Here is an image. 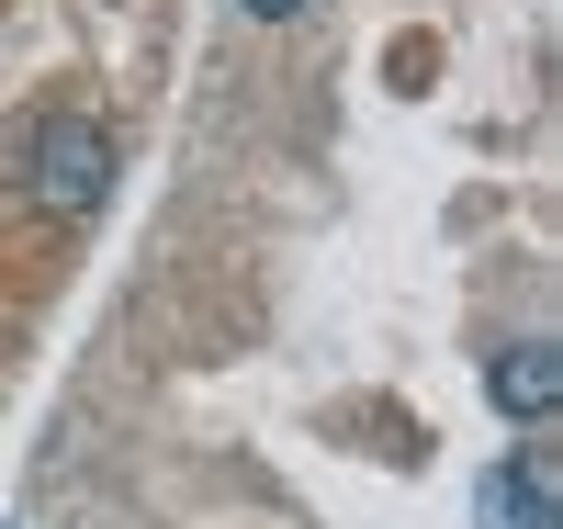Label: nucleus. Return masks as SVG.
Wrapping results in <instances>:
<instances>
[{"mask_svg":"<svg viewBox=\"0 0 563 529\" xmlns=\"http://www.w3.org/2000/svg\"><path fill=\"white\" fill-rule=\"evenodd\" d=\"M249 12H260V23H294V12H305V0H249Z\"/></svg>","mask_w":563,"mask_h":529,"instance_id":"nucleus-4","label":"nucleus"},{"mask_svg":"<svg viewBox=\"0 0 563 529\" xmlns=\"http://www.w3.org/2000/svg\"><path fill=\"white\" fill-rule=\"evenodd\" d=\"M474 518H485V529H552V473H541V451H507L485 485H474Z\"/></svg>","mask_w":563,"mask_h":529,"instance_id":"nucleus-3","label":"nucleus"},{"mask_svg":"<svg viewBox=\"0 0 563 529\" xmlns=\"http://www.w3.org/2000/svg\"><path fill=\"white\" fill-rule=\"evenodd\" d=\"M485 395H496V417H519V428L552 417V406H563V350H552V339L496 350V361H485Z\"/></svg>","mask_w":563,"mask_h":529,"instance_id":"nucleus-2","label":"nucleus"},{"mask_svg":"<svg viewBox=\"0 0 563 529\" xmlns=\"http://www.w3.org/2000/svg\"><path fill=\"white\" fill-rule=\"evenodd\" d=\"M23 180H34V203L57 214V225L102 214V191H113V135L90 124V113H45V124H34V158H23Z\"/></svg>","mask_w":563,"mask_h":529,"instance_id":"nucleus-1","label":"nucleus"}]
</instances>
